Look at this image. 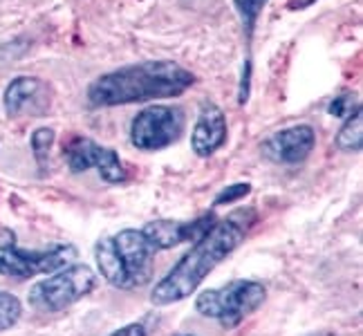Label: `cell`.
<instances>
[{
	"label": "cell",
	"mask_w": 363,
	"mask_h": 336,
	"mask_svg": "<svg viewBox=\"0 0 363 336\" xmlns=\"http://www.w3.org/2000/svg\"><path fill=\"white\" fill-rule=\"evenodd\" d=\"M256 220V208L251 206L235 208L227 218L216 220L213 227L198 237L195 245L177 260L175 267L155 285L150 293V303L164 307L195 293V289L204 283V278L245 242Z\"/></svg>",
	"instance_id": "cell-1"
},
{
	"label": "cell",
	"mask_w": 363,
	"mask_h": 336,
	"mask_svg": "<svg viewBox=\"0 0 363 336\" xmlns=\"http://www.w3.org/2000/svg\"><path fill=\"white\" fill-rule=\"evenodd\" d=\"M193 83V72L175 61H142L94 79L88 88V103L92 108H113L171 99L186 92Z\"/></svg>",
	"instance_id": "cell-2"
},
{
	"label": "cell",
	"mask_w": 363,
	"mask_h": 336,
	"mask_svg": "<svg viewBox=\"0 0 363 336\" xmlns=\"http://www.w3.org/2000/svg\"><path fill=\"white\" fill-rule=\"evenodd\" d=\"M94 256L104 280L117 289L144 287L152 276L155 249L137 229H123L115 235L104 237L96 242Z\"/></svg>",
	"instance_id": "cell-3"
},
{
	"label": "cell",
	"mask_w": 363,
	"mask_h": 336,
	"mask_svg": "<svg viewBox=\"0 0 363 336\" xmlns=\"http://www.w3.org/2000/svg\"><path fill=\"white\" fill-rule=\"evenodd\" d=\"M264 296L267 291L258 280H231L222 287L204 289L195 298V310L206 318L220 320L222 325L235 327L258 310Z\"/></svg>",
	"instance_id": "cell-4"
},
{
	"label": "cell",
	"mask_w": 363,
	"mask_h": 336,
	"mask_svg": "<svg viewBox=\"0 0 363 336\" xmlns=\"http://www.w3.org/2000/svg\"><path fill=\"white\" fill-rule=\"evenodd\" d=\"M77 258L72 245H54L43 251H25L16 245V233L11 229H0V274L27 280L40 274H54Z\"/></svg>",
	"instance_id": "cell-5"
},
{
	"label": "cell",
	"mask_w": 363,
	"mask_h": 336,
	"mask_svg": "<svg viewBox=\"0 0 363 336\" xmlns=\"http://www.w3.org/2000/svg\"><path fill=\"white\" fill-rule=\"evenodd\" d=\"M96 285V276L88 264H67L50 278L38 280L30 289V305L36 312L57 314L83 301Z\"/></svg>",
	"instance_id": "cell-6"
},
{
	"label": "cell",
	"mask_w": 363,
	"mask_h": 336,
	"mask_svg": "<svg viewBox=\"0 0 363 336\" xmlns=\"http://www.w3.org/2000/svg\"><path fill=\"white\" fill-rule=\"evenodd\" d=\"M184 133V112L173 106H150L130 123V144L139 150H162Z\"/></svg>",
	"instance_id": "cell-7"
},
{
	"label": "cell",
	"mask_w": 363,
	"mask_h": 336,
	"mask_svg": "<svg viewBox=\"0 0 363 336\" xmlns=\"http://www.w3.org/2000/svg\"><path fill=\"white\" fill-rule=\"evenodd\" d=\"M216 215L206 213L193 222H179V220H152L142 229L148 245L155 251L173 249L184 242H195L202 237L208 229L216 224Z\"/></svg>",
	"instance_id": "cell-8"
},
{
	"label": "cell",
	"mask_w": 363,
	"mask_h": 336,
	"mask_svg": "<svg viewBox=\"0 0 363 336\" xmlns=\"http://www.w3.org/2000/svg\"><path fill=\"white\" fill-rule=\"evenodd\" d=\"M314 144H316L314 128L307 123H301L274 133L262 144V155L276 164H301L312 152Z\"/></svg>",
	"instance_id": "cell-9"
},
{
	"label": "cell",
	"mask_w": 363,
	"mask_h": 336,
	"mask_svg": "<svg viewBox=\"0 0 363 336\" xmlns=\"http://www.w3.org/2000/svg\"><path fill=\"white\" fill-rule=\"evenodd\" d=\"M227 142V117L213 101H202L191 133V148L198 157H208Z\"/></svg>",
	"instance_id": "cell-10"
},
{
	"label": "cell",
	"mask_w": 363,
	"mask_h": 336,
	"mask_svg": "<svg viewBox=\"0 0 363 336\" xmlns=\"http://www.w3.org/2000/svg\"><path fill=\"white\" fill-rule=\"evenodd\" d=\"M45 86L36 77H18L13 79L5 90V110L9 117H18L27 110L40 108V92Z\"/></svg>",
	"instance_id": "cell-11"
},
{
	"label": "cell",
	"mask_w": 363,
	"mask_h": 336,
	"mask_svg": "<svg viewBox=\"0 0 363 336\" xmlns=\"http://www.w3.org/2000/svg\"><path fill=\"white\" fill-rule=\"evenodd\" d=\"M99 175L108 181V184H123L125 181V168L119 159V155L113 148L106 146H96V155H94V164H92Z\"/></svg>",
	"instance_id": "cell-12"
},
{
	"label": "cell",
	"mask_w": 363,
	"mask_h": 336,
	"mask_svg": "<svg viewBox=\"0 0 363 336\" xmlns=\"http://www.w3.org/2000/svg\"><path fill=\"white\" fill-rule=\"evenodd\" d=\"M363 146V117L361 110L347 117L337 135V148L345 152H359Z\"/></svg>",
	"instance_id": "cell-13"
},
{
	"label": "cell",
	"mask_w": 363,
	"mask_h": 336,
	"mask_svg": "<svg viewBox=\"0 0 363 336\" xmlns=\"http://www.w3.org/2000/svg\"><path fill=\"white\" fill-rule=\"evenodd\" d=\"M267 3L269 0H233V7L238 11L240 23H242L247 45H251V38H254V32H256V23Z\"/></svg>",
	"instance_id": "cell-14"
},
{
	"label": "cell",
	"mask_w": 363,
	"mask_h": 336,
	"mask_svg": "<svg viewBox=\"0 0 363 336\" xmlns=\"http://www.w3.org/2000/svg\"><path fill=\"white\" fill-rule=\"evenodd\" d=\"M23 314V305L21 301L9 291L0 289V332L11 330L18 323V318Z\"/></svg>",
	"instance_id": "cell-15"
},
{
	"label": "cell",
	"mask_w": 363,
	"mask_h": 336,
	"mask_svg": "<svg viewBox=\"0 0 363 336\" xmlns=\"http://www.w3.org/2000/svg\"><path fill=\"white\" fill-rule=\"evenodd\" d=\"M54 144V130L52 128H38L32 135V148H34V157L38 162L40 168L48 166V155H50V148Z\"/></svg>",
	"instance_id": "cell-16"
},
{
	"label": "cell",
	"mask_w": 363,
	"mask_h": 336,
	"mask_svg": "<svg viewBox=\"0 0 363 336\" xmlns=\"http://www.w3.org/2000/svg\"><path fill=\"white\" fill-rule=\"evenodd\" d=\"M330 115L332 117H352L354 112L361 110V103L357 99V94H341V96H334V101L330 103Z\"/></svg>",
	"instance_id": "cell-17"
},
{
	"label": "cell",
	"mask_w": 363,
	"mask_h": 336,
	"mask_svg": "<svg viewBox=\"0 0 363 336\" xmlns=\"http://www.w3.org/2000/svg\"><path fill=\"white\" fill-rule=\"evenodd\" d=\"M251 193V184H231V186H227L225 191H220L218 195H216V200H213V204L216 206H222V204H233V202H238V200H242L245 195H249Z\"/></svg>",
	"instance_id": "cell-18"
},
{
	"label": "cell",
	"mask_w": 363,
	"mask_h": 336,
	"mask_svg": "<svg viewBox=\"0 0 363 336\" xmlns=\"http://www.w3.org/2000/svg\"><path fill=\"white\" fill-rule=\"evenodd\" d=\"M110 336H146V327L142 323H130L117 332H113Z\"/></svg>",
	"instance_id": "cell-19"
},
{
	"label": "cell",
	"mask_w": 363,
	"mask_h": 336,
	"mask_svg": "<svg viewBox=\"0 0 363 336\" xmlns=\"http://www.w3.org/2000/svg\"><path fill=\"white\" fill-rule=\"evenodd\" d=\"M314 3L316 0H289V9H307Z\"/></svg>",
	"instance_id": "cell-20"
},
{
	"label": "cell",
	"mask_w": 363,
	"mask_h": 336,
	"mask_svg": "<svg viewBox=\"0 0 363 336\" xmlns=\"http://www.w3.org/2000/svg\"><path fill=\"white\" fill-rule=\"evenodd\" d=\"M189 336H191V334H189Z\"/></svg>",
	"instance_id": "cell-21"
}]
</instances>
